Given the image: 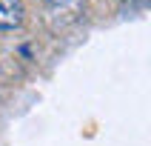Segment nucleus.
Returning a JSON list of instances; mask_svg holds the SVG:
<instances>
[{"mask_svg": "<svg viewBox=\"0 0 151 146\" xmlns=\"http://www.w3.org/2000/svg\"><path fill=\"white\" fill-rule=\"evenodd\" d=\"M20 23H23V3L0 0V29H17Z\"/></svg>", "mask_w": 151, "mask_h": 146, "instance_id": "nucleus-1", "label": "nucleus"}, {"mask_svg": "<svg viewBox=\"0 0 151 146\" xmlns=\"http://www.w3.org/2000/svg\"><path fill=\"white\" fill-rule=\"evenodd\" d=\"M46 3H54V0H46Z\"/></svg>", "mask_w": 151, "mask_h": 146, "instance_id": "nucleus-2", "label": "nucleus"}]
</instances>
